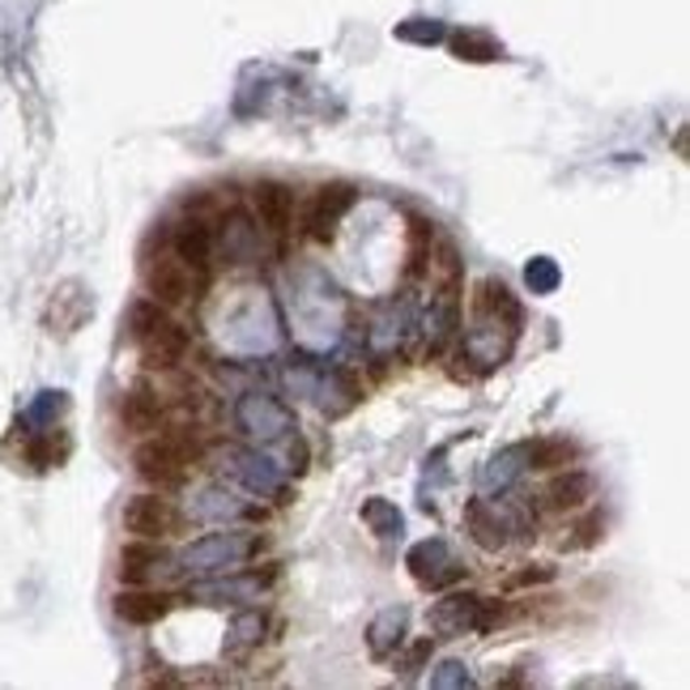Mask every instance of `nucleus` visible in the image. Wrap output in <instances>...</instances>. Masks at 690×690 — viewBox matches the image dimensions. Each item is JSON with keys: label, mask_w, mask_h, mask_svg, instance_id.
<instances>
[{"label": "nucleus", "mask_w": 690, "mask_h": 690, "mask_svg": "<svg viewBox=\"0 0 690 690\" xmlns=\"http://www.w3.org/2000/svg\"><path fill=\"white\" fill-rule=\"evenodd\" d=\"M145 295L154 303H163L166 311H175V307L200 303L205 281H200V269H193L188 260H179L175 251H163L145 265Z\"/></svg>", "instance_id": "2"}, {"label": "nucleus", "mask_w": 690, "mask_h": 690, "mask_svg": "<svg viewBox=\"0 0 690 690\" xmlns=\"http://www.w3.org/2000/svg\"><path fill=\"white\" fill-rule=\"evenodd\" d=\"M166 316H171V311H166L163 303H154V299L145 295V299H137V303L128 307V337H133V341L150 337V332L163 325Z\"/></svg>", "instance_id": "13"}, {"label": "nucleus", "mask_w": 690, "mask_h": 690, "mask_svg": "<svg viewBox=\"0 0 690 690\" xmlns=\"http://www.w3.org/2000/svg\"><path fill=\"white\" fill-rule=\"evenodd\" d=\"M251 209H256V222L274 235V239H286L295 230V209H299V196L290 184L281 179H256L251 184Z\"/></svg>", "instance_id": "5"}, {"label": "nucleus", "mask_w": 690, "mask_h": 690, "mask_svg": "<svg viewBox=\"0 0 690 690\" xmlns=\"http://www.w3.org/2000/svg\"><path fill=\"white\" fill-rule=\"evenodd\" d=\"M528 461H533V470L542 473H554V470H567V465H576L580 461V443L571 440H537L528 447Z\"/></svg>", "instance_id": "12"}, {"label": "nucleus", "mask_w": 690, "mask_h": 690, "mask_svg": "<svg viewBox=\"0 0 690 690\" xmlns=\"http://www.w3.org/2000/svg\"><path fill=\"white\" fill-rule=\"evenodd\" d=\"M124 533L128 537H150V542H166L184 528V512L166 498V491H141L124 503Z\"/></svg>", "instance_id": "3"}, {"label": "nucleus", "mask_w": 690, "mask_h": 690, "mask_svg": "<svg viewBox=\"0 0 690 690\" xmlns=\"http://www.w3.org/2000/svg\"><path fill=\"white\" fill-rule=\"evenodd\" d=\"M141 362L150 367V371H158V375H171V371H179L184 359H188V350H193V332L184 329L175 316H166L158 329L150 332V337H141Z\"/></svg>", "instance_id": "4"}, {"label": "nucleus", "mask_w": 690, "mask_h": 690, "mask_svg": "<svg viewBox=\"0 0 690 690\" xmlns=\"http://www.w3.org/2000/svg\"><path fill=\"white\" fill-rule=\"evenodd\" d=\"M115 418H120V426H124L128 435H154V431H163L166 426L171 405H166V397L158 392V388L137 384V388H128V392L120 397Z\"/></svg>", "instance_id": "6"}, {"label": "nucleus", "mask_w": 690, "mask_h": 690, "mask_svg": "<svg viewBox=\"0 0 690 690\" xmlns=\"http://www.w3.org/2000/svg\"><path fill=\"white\" fill-rule=\"evenodd\" d=\"M115 576L120 584H150L166 563V546L163 542H150V537H128L120 546V558H115Z\"/></svg>", "instance_id": "9"}, {"label": "nucleus", "mask_w": 690, "mask_h": 690, "mask_svg": "<svg viewBox=\"0 0 690 690\" xmlns=\"http://www.w3.org/2000/svg\"><path fill=\"white\" fill-rule=\"evenodd\" d=\"M171 251H175L179 260H188L193 269H205V265L214 260V230H209V222L205 218L179 222V226L171 230Z\"/></svg>", "instance_id": "11"}, {"label": "nucleus", "mask_w": 690, "mask_h": 690, "mask_svg": "<svg viewBox=\"0 0 690 690\" xmlns=\"http://www.w3.org/2000/svg\"><path fill=\"white\" fill-rule=\"evenodd\" d=\"M601 528H606V516H601V512H588V516H584L580 525H576V533H580V537H571V542H563V546H571V550H584V546H597Z\"/></svg>", "instance_id": "14"}, {"label": "nucleus", "mask_w": 690, "mask_h": 690, "mask_svg": "<svg viewBox=\"0 0 690 690\" xmlns=\"http://www.w3.org/2000/svg\"><path fill=\"white\" fill-rule=\"evenodd\" d=\"M354 205V188L350 184H325V188H316L311 193V205H307V239H316V244H329L332 230H337V222L341 214Z\"/></svg>", "instance_id": "8"}, {"label": "nucleus", "mask_w": 690, "mask_h": 690, "mask_svg": "<svg viewBox=\"0 0 690 690\" xmlns=\"http://www.w3.org/2000/svg\"><path fill=\"white\" fill-rule=\"evenodd\" d=\"M171 609H175V597L150 588V584H124L115 593V618L128 622V627H154V622H163Z\"/></svg>", "instance_id": "7"}, {"label": "nucleus", "mask_w": 690, "mask_h": 690, "mask_svg": "<svg viewBox=\"0 0 690 690\" xmlns=\"http://www.w3.org/2000/svg\"><path fill=\"white\" fill-rule=\"evenodd\" d=\"M546 507L550 512H584L588 498H593V473L580 470V465H567V470H554L550 482H546Z\"/></svg>", "instance_id": "10"}, {"label": "nucleus", "mask_w": 690, "mask_h": 690, "mask_svg": "<svg viewBox=\"0 0 690 690\" xmlns=\"http://www.w3.org/2000/svg\"><path fill=\"white\" fill-rule=\"evenodd\" d=\"M200 456H205V443L196 440L193 431L163 426L154 435H141V443L133 447V470L154 491H179L193 477V465Z\"/></svg>", "instance_id": "1"}]
</instances>
